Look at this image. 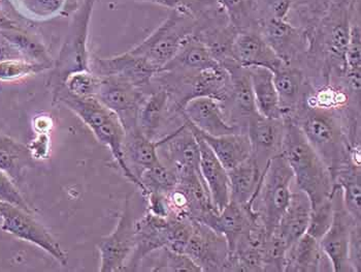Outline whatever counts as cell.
<instances>
[{"label":"cell","instance_id":"cell-1","mask_svg":"<svg viewBox=\"0 0 361 272\" xmlns=\"http://www.w3.org/2000/svg\"><path fill=\"white\" fill-rule=\"evenodd\" d=\"M283 118L290 119L302 131L333 179L341 169L354 164L351 151L360 145V115L311 107L302 100L291 115Z\"/></svg>","mask_w":361,"mask_h":272},{"label":"cell","instance_id":"cell-2","mask_svg":"<svg viewBox=\"0 0 361 272\" xmlns=\"http://www.w3.org/2000/svg\"><path fill=\"white\" fill-rule=\"evenodd\" d=\"M284 120L282 155L293 172L295 186L309 196L312 207L317 206L333 196V175L298 126L288 118Z\"/></svg>","mask_w":361,"mask_h":272},{"label":"cell","instance_id":"cell-3","mask_svg":"<svg viewBox=\"0 0 361 272\" xmlns=\"http://www.w3.org/2000/svg\"><path fill=\"white\" fill-rule=\"evenodd\" d=\"M54 100L66 105L83 120L84 124L94 134L98 141L109 147L114 160L121 169L126 179L135 184L140 193H144V187L137 176L131 172L124 160L123 146L126 131L119 116L104 106L97 97H75L68 93L63 87L56 91Z\"/></svg>","mask_w":361,"mask_h":272},{"label":"cell","instance_id":"cell-4","mask_svg":"<svg viewBox=\"0 0 361 272\" xmlns=\"http://www.w3.org/2000/svg\"><path fill=\"white\" fill-rule=\"evenodd\" d=\"M197 26L198 18L188 6H180L173 10L152 35L129 52L142 58L158 73L175 57L185 40L195 35Z\"/></svg>","mask_w":361,"mask_h":272},{"label":"cell","instance_id":"cell-5","mask_svg":"<svg viewBox=\"0 0 361 272\" xmlns=\"http://www.w3.org/2000/svg\"><path fill=\"white\" fill-rule=\"evenodd\" d=\"M293 184V172L284 155L271 158L265 167L259 187L251 202L252 209L264 225L267 235H271L277 228L290 199Z\"/></svg>","mask_w":361,"mask_h":272},{"label":"cell","instance_id":"cell-6","mask_svg":"<svg viewBox=\"0 0 361 272\" xmlns=\"http://www.w3.org/2000/svg\"><path fill=\"white\" fill-rule=\"evenodd\" d=\"M257 32L287 66L304 70L309 50V35L306 28L292 25L277 18H260Z\"/></svg>","mask_w":361,"mask_h":272},{"label":"cell","instance_id":"cell-7","mask_svg":"<svg viewBox=\"0 0 361 272\" xmlns=\"http://www.w3.org/2000/svg\"><path fill=\"white\" fill-rule=\"evenodd\" d=\"M99 78L95 97L119 116L126 131L137 128L140 106L153 90L140 88L133 82L115 76Z\"/></svg>","mask_w":361,"mask_h":272},{"label":"cell","instance_id":"cell-8","mask_svg":"<svg viewBox=\"0 0 361 272\" xmlns=\"http://www.w3.org/2000/svg\"><path fill=\"white\" fill-rule=\"evenodd\" d=\"M0 213L4 218L1 230L19 240L37 245L52 256L60 264H68V256L47 229L32 216V213L15 205L0 202Z\"/></svg>","mask_w":361,"mask_h":272},{"label":"cell","instance_id":"cell-9","mask_svg":"<svg viewBox=\"0 0 361 272\" xmlns=\"http://www.w3.org/2000/svg\"><path fill=\"white\" fill-rule=\"evenodd\" d=\"M135 223L130 197H127L115 229L98 242L100 272L126 271L135 247Z\"/></svg>","mask_w":361,"mask_h":272},{"label":"cell","instance_id":"cell-10","mask_svg":"<svg viewBox=\"0 0 361 272\" xmlns=\"http://www.w3.org/2000/svg\"><path fill=\"white\" fill-rule=\"evenodd\" d=\"M222 66L231 76L228 97L221 104L225 117L240 133L247 134L249 122L258 113L248 69L238 66L235 60H229Z\"/></svg>","mask_w":361,"mask_h":272},{"label":"cell","instance_id":"cell-11","mask_svg":"<svg viewBox=\"0 0 361 272\" xmlns=\"http://www.w3.org/2000/svg\"><path fill=\"white\" fill-rule=\"evenodd\" d=\"M333 202V223L329 231L321 238L320 247L331 261L334 272H352L348 260V244L350 231L356 222L345 208L340 187H334Z\"/></svg>","mask_w":361,"mask_h":272},{"label":"cell","instance_id":"cell-12","mask_svg":"<svg viewBox=\"0 0 361 272\" xmlns=\"http://www.w3.org/2000/svg\"><path fill=\"white\" fill-rule=\"evenodd\" d=\"M184 254L202 272L224 271L229 256L228 244L222 234L207 225L195 222L192 235L185 247Z\"/></svg>","mask_w":361,"mask_h":272},{"label":"cell","instance_id":"cell-13","mask_svg":"<svg viewBox=\"0 0 361 272\" xmlns=\"http://www.w3.org/2000/svg\"><path fill=\"white\" fill-rule=\"evenodd\" d=\"M251 144V157L264 171L271 158L282 155L285 135L284 118H269L257 113L247 128Z\"/></svg>","mask_w":361,"mask_h":272},{"label":"cell","instance_id":"cell-14","mask_svg":"<svg viewBox=\"0 0 361 272\" xmlns=\"http://www.w3.org/2000/svg\"><path fill=\"white\" fill-rule=\"evenodd\" d=\"M158 141V149L164 150L169 167L173 169L176 173L190 170L200 173V145L185 118L182 124Z\"/></svg>","mask_w":361,"mask_h":272},{"label":"cell","instance_id":"cell-15","mask_svg":"<svg viewBox=\"0 0 361 272\" xmlns=\"http://www.w3.org/2000/svg\"><path fill=\"white\" fill-rule=\"evenodd\" d=\"M91 72L98 77L123 78L146 90L152 91L153 78L157 71L142 58L135 57L130 52L111 58H94Z\"/></svg>","mask_w":361,"mask_h":272},{"label":"cell","instance_id":"cell-16","mask_svg":"<svg viewBox=\"0 0 361 272\" xmlns=\"http://www.w3.org/2000/svg\"><path fill=\"white\" fill-rule=\"evenodd\" d=\"M167 247V218L146 211L135 223V247L126 264V271H137L149 255Z\"/></svg>","mask_w":361,"mask_h":272},{"label":"cell","instance_id":"cell-17","mask_svg":"<svg viewBox=\"0 0 361 272\" xmlns=\"http://www.w3.org/2000/svg\"><path fill=\"white\" fill-rule=\"evenodd\" d=\"M231 57L243 68H267L275 72L284 62L257 31H238L231 46Z\"/></svg>","mask_w":361,"mask_h":272},{"label":"cell","instance_id":"cell-18","mask_svg":"<svg viewBox=\"0 0 361 272\" xmlns=\"http://www.w3.org/2000/svg\"><path fill=\"white\" fill-rule=\"evenodd\" d=\"M182 114L198 131L207 135L219 137L240 133L227 122L221 102L212 97H200L189 100L183 108Z\"/></svg>","mask_w":361,"mask_h":272},{"label":"cell","instance_id":"cell-19","mask_svg":"<svg viewBox=\"0 0 361 272\" xmlns=\"http://www.w3.org/2000/svg\"><path fill=\"white\" fill-rule=\"evenodd\" d=\"M186 122L188 126H190L191 131L195 134L198 145H200V173H202V178H204V182L208 187L212 201H213L218 213H220L231 201L228 172L216 157L215 153L209 148L208 144L196 133L190 122L187 119Z\"/></svg>","mask_w":361,"mask_h":272},{"label":"cell","instance_id":"cell-20","mask_svg":"<svg viewBox=\"0 0 361 272\" xmlns=\"http://www.w3.org/2000/svg\"><path fill=\"white\" fill-rule=\"evenodd\" d=\"M258 223L262 222L252 209L251 203L240 205L229 201L228 204L212 220L209 227L224 236L231 249L242 236L248 233L252 227Z\"/></svg>","mask_w":361,"mask_h":272},{"label":"cell","instance_id":"cell-21","mask_svg":"<svg viewBox=\"0 0 361 272\" xmlns=\"http://www.w3.org/2000/svg\"><path fill=\"white\" fill-rule=\"evenodd\" d=\"M311 211L312 203L309 196L294 184L288 205L275 230L276 233L288 245V249L306 233Z\"/></svg>","mask_w":361,"mask_h":272},{"label":"cell","instance_id":"cell-22","mask_svg":"<svg viewBox=\"0 0 361 272\" xmlns=\"http://www.w3.org/2000/svg\"><path fill=\"white\" fill-rule=\"evenodd\" d=\"M273 73L283 117H286L300 106L311 85L304 71L296 66L284 64Z\"/></svg>","mask_w":361,"mask_h":272},{"label":"cell","instance_id":"cell-23","mask_svg":"<svg viewBox=\"0 0 361 272\" xmlns=\"http://www.w3.org/2000/svg\"><path fill=\"white\" fill-rule=\"evenodd\" d=\"M333 271V265L323 253L319 242L305 233L289 247L285 272Z\"/></svg>","mask_w":361,"mask_h":272},{"label":"cell","instance_id":"cell-24","mask_svg":"<svg viewBox=\"0 0 361 272\" xmlns=\"http://www.w3.org/2000/svg\"><path fill=\"white\" fill-rule=\"evenodd\" d=\"M171 114L175 113L171 111L169 95L166 89L158 87L142 102L137 114V128L147 138L157 141Z\"/></svg>","mask_w":361,"mask_h":272},{"label":"cell","instance_id":"cell-25","mask_svg":"<svg viewBox=\"0 0 361 272\" xmlns=\"http://www.w3.org/2000/svg\"><path fill=\"white\" fill-rule=\"evenodd\" d=\"M158 147L159 141L149 139L139 128L126 131L123 146L124 160L137 179L142 171L161 162Z\"/></svg>","mask_w":361,"mask_h":272},{"label":"cell","instance_id":"cell-26","mask_svg":"<svg viewBox=\"0 0 361 272\" xmlns=\"http://www.w3.org/2000/svg\"><path fill=\"white\" fill-rule=\"evenodd\" d=\"M191 126L208 144L209 148L215 153L216 157L227 171L235 168L240 162L250 157L251 144L247 134L235 133L231 134V135L214 137V136L207 135V134L198 131L193 124Z\"/></svg>","mask_w":361,"mask_h":272},{"label":"cell","instance_id":"cell-27","mask_svg":"<svg viewBox=\"0 0 361 272\" xmlns=\"http://www.w3.org/2000/svg\"><path fill=\"white\" fill-rule=\"evenodd\" d=\"M227 172L231 201L240 205L251 203L264 173L257 162L250 155L246 160Z\"/></svg>","mask_w":361,"mask_h":272},{"label":"cell","instance_id":"cell-28","mask_svg":"<svg viewBox=\"0 0 361 272\" xmlns=\"http://www.w3.org/2000/svg\"><path fill=\"white\" fill-rule=\"evenodd\" d=\"M256 109L260 115L269 118H283L274 73L267 68H249Z\"/></svg>","mask_w":361,"mask_h":272},{"label":"cell","instance_id":"cell-29","mask_svg":"<svg viewBox=\"0 0 361 272\" xmlns=\"http://www.w3.org/2000/svg\"><path fill=\"white\" fill-rule=\"evenodd\" d=\"M221 66L212 57L209 49L195 35L185 40L175 57L160 71H195L207 70ZM159 71V72H160Z\"/></svg>","mask_w":361,"mask_h":272},{"label":"cell","instance_id":"cell-30","mask_svg":"<svg viewBox=\"0 0 361 272\" xmlns=\"http://www.w3.org/2000/svg\"><path fill=\"white\" fill-rule=\"evenodd\" d=\"M334 187L342 191L345 208L355 222H361V166L350 164L334 176Z\"/></svg>","mask_w":361,"mask_h":272},{"label":"cell","instance_id":"cell-31","mask_svg":"<svg viewBox=\"0 0 361 272\" xmlns=\"http://www.w3.org/2000/svg\"><path fill=\"white\" fill-rule=\"evenodd\" d=\"M32 158L27 147L0 135V170L8 174L13 180L16 182L21 177Z\"/></svg>","mask_w":361,"mask_h":272},{"label":"cell","instance_id":"cell-32","mask_svg":"<svg viewBox=\"0 0 361 272\" xmlns=\"http://www.w3.org/2000/svg\"><path fill=\"white\" fill-rule=\"evenodd\" d=\"M229 22L238 31H257V4L255 0H217Z\"/></svg>","mask_w":361,"mask_h":272},{"label":"cell","instance_id":"cell-33","mask_svg":"<svg viewBox=\"0 0 361 272\" xmlns=\"http://www.w3.org/2000/svg\"><path fill=\"white\" fill-rule=\"evenodd\" d=\"M0 35L6 39L21 54L24 59L37 64L53 66L52 59L49 57L46 48L33 39L28 33L14 28L1 29Z\"/></svg>","mask_w":361,"mask_h":272},{"label":"cell","instance_id":"cell-34","mask_svg":"<svg viewBox=\"0 0 361 272\" xmlns=\"http://www.w3.org/2000/svg\"><path fill=\"white\" fill-rule=\"evenodd\" d=\"M346 81L350 89L360 95L361 28L360 19H350L349 42L346 51Z\"/></svg>","mask_w":361,"mask_h":272},{"label":"cell","instance_id":"cell-35","mask_svg":"<svg viewBox=\"0 0 361 272\" xmlns=\"http://www.w3.org/2000/svg\"><path fill=\"white\" fill-rule=\"evenodd\" d=\"M144 261H150L148 271L202 272L200 267L185 254L164 247L149 255ZM142 261V262H144ZM142 266V265H140Z\"/></svg>","mask_w":361,"mask_h":272},{"label":"cell","instance_id":"cell-36","mask_svg":"<svg viewBox=\"0 0 361 272\" xmlns=\"http://www.w3.org/2000/svg\"><path fill=\"white\" fill-rule=\"evenodd\" d=\"M139 179L144 187V197L151 191L167 195L178 184V175L176 171L162 162L142 171Z\"/></svg>","mask_w":361,"mask_h":272},{"label":"cell","instance_id":"cell-37","mask_svg":"<svg viewBox=\"0 0 361 272\" xmlns=\"http://www.w3.org/2000/svg\"><path fill=\"white\" fill-rule=\"evenodd\" d=\"M288 245L276 232L267 235L262 245V266L265 272H285Z\"/></svg>","mask_w":361,"mask_h":272},{"label":"cell","instance_id":"cell-38","mask_svg":"<svg viewBox=\"0 0 361 272\" xmlns=\"http://www.w3.org/2000/svg\"><path fill=\"white\" fill-rule=\"evenodd\" d=\"M195 220L171 215L167 218V249L184 254L185 247L192 235Z\"/></svg>","mask_w":361,"mask_h":272},{"label":"cell","instance_id":"cell-39","mask_svg":"<svg viewBox=\"0 0 361 272\" xmlns=\"http://www.w3.org/2000/svg\"><path fill=\"white\" fill-rule=\"evenodd\" d=\"M100 78L90 70L71 73L64 81L63 88L78 97H95L99 86Z\"/></svg>","mask_w":361,"mask_h":272},{"label":"cell","instance_id":"cell-40","mask_svg":"<svg viewBox=\"0 0 361 272\" xmlns=\"http://www.w3.org/2000/svg\"><path fill=\"white\" fill-rule=\"evenodd\" d=\"M47 64L29 61L23 58L4 60L0 61V81H12L21 79L35 73L44 72L50 69Z\"/></svg>","mask_w":361,"mask_h":272},{"label":"cell","instance_id":"cell-41","mask_svg":"<svg viewBox=\"0 0 361 272\" xmlns=\"http://www.w3.org/2000/svg\"><path fill=\"white\" fill-rule=\"evenodd\" d=\"M333 220L334 202L333 196H331L317 206L312 207L309 226H307L306 233L320 242L321 238L329 231Z\"/></svg>","mask_w":361,"mask_h":272},{"label":"cell","instance_id":"cell-42","mask_svg":"<svg viewBox=\"0 0 361 272\" xmlns=\"http://www.w3.org/2000/svg\"><path fill=\"white\" fill-rule=\"evenodd\" d=\"M0 202L8 203L29 213H33V209L27 201L24 199L19 189L16 187L14 180L2 170H0Z\"/></svg>","mask_w":361,"mask_h":272},{"label":"cell","instance_id":"cell-43","mask_svg":"<svg viewBox=\"0 0 361 272\" xmlns=\"http://www.w3.org/2000/svg\"><path fill=\"white\" fill-rule=\"evenodd\" d=\"M348 260L352 272L361 271V222L354 223L350 231Z\"/></svg>","mask_w":361,"mask_h":272},{"label":"cell","instance_id":"cell-44","mask_svg":"<svg viewBox=\"0 0 361 272\" xmlns=\"http://www.w3.org/2000/svg\"><path fill=\"white\" fill-rule=\"evenodd\" d=\"M28 11L39 17L54 14L63 6L64 0H23Z\"/></svg>","mask_w":361,"mask_h":272},{"label":"cell","instance_id":"cell-45","mask_svg":"<svg viewBox=\"0 0 361 272\" xmlns=\"http://www.w3.org/2000/svg\"><path fill=\"white\" fill-rule=\"evenodd\" d=\"M145 198L147 200V211L160 218H167L171 215V209H169V200L166 194L151 191L147 194Z\"/></svg>","mask_w":361,"mask_h":272},{"label":"cell","instance_id":"cell-46","mask_svg":"<svg viewBox=\"0 0 361 272\" xmlns=\"http://www.w3.org/2000/svg\"><path fill=\"white\" fill-rule=\"evenodd\" d=\"M33 158H44L47 157L49 150L48 134H39V137L33 141L32 146L29 148Z\"/></svg>","mask_w":361,"mask_h":272},{"label":"cell","instance_id":"cell-47","mask_svg":"<svg viewBox=\"0 0 361 272\" xmlns=\"http://www.w3.org/2000/svg\"><path fill=\"white\" fill-rule=\"evenodd\" d=\"M53 126V122L50 116H39L35 119V128L39 134H49V131Z\"/></svg>","mask_w":361,"mask_h":272},{"label":"cell","instance_id":"cell-48","mask_svg":"<svg viewBox=\"0 0 361 272\" xmlns=\"http://www.w3.org/2000/svg\"><path fill=\"white\" fill-rule=\"evenodd\" d=\"M140 1L154 2V4H160V6H167V8H175L180 6H187L186 1L189 0H140Z\"/></svg>","mask_w":361,"mask_h":272},{"label":"cell","instance_id":"cell-49","mask_svg":"<svg viewBox=\"0 0 361 272\" xmlns=\"http://www.w3.org/2000/svg\"><path fill=\"white\" fill-rule=\"evenodd\" d=\"M295 1H300V4H306V1H311V0H291L292 4Z\"/></svg>","mask_w":361,"mask_h":272},{"label":"cell","instance_id":"cell-50","mask_svg":"<svg viewBox=\"0 0 361 272\" xmlns=\"http://www.w3.org/2000/svg\"><path fill=\"white\" fill-rule=\"evenodd\" d=\"M2 224H4V218H2L1 213H0V229H1Z\"/></svg>","mask_w":361,"mask_h":272},{"label":"cell","instance_id":"cell-51","mask_svg":"<svg viewBox=\"0 0 361 272\" xmlns=\"http://www.w3.org/2000/svg\"><path fill=\"white\" fill-rule=\"evenodd\" d=\"M21 1H23V0H21Z\"/></svg>","mask_w":361,"mask_h":272},{"label":"cell","instance_id":"cell-52","mask_svg":"<svg viewBox=\"0 0 361 272\" xmlns=\"http://www.w3.org/2000/svg\"><path fill=\"white\" fill-rule=\"evenodd\" d=\"M0 230H1V229H0ZM1 231H2V230H1Z\"/></svg>","mask_w":361,"mask_h":272}]
</instances>
